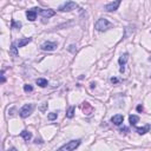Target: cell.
<instances>
[{
	"label": "cell",
	"instance_id": "obj_1",
	"mask_svg": "<svg viewBox=\"0 0 151 151\" xmlns=\"http://www.w3.org/2000/svg\"><path fill=\"white\" fill-rule=\"evenodd\" d=\"M111 27H112V24H111L108 19H105V18L98 19V20L96 21V24H95V28H96L98 32L108 31V30H110Z\"/></svg>",
	"mask_w": 151,
	"mask_h": 151
},
{
	"label": "cell",
	"instance_id": "obj_2",
	"mask_svg": "<svg viewBox=\"0 0 151 151\" xmlns=\"http://www.w3.org/2000/svg\"><path fill=\"white\" fill-rule=\"evenodd\" d=\"M80 145V139H73V140H70L67 142L65 145L60 146L59 150H66V151H72V150H76L78 146Z\"/></svg>",
	"mask_w": 151,
	"mask_h": 151
},
{
	"label": "cell",
	"instance_id": "obj_3",
	"mask_svg": "<svg viewBox=\"0 0 151 151\" xmlns=\"http://www.w3.org/2000/svg\"><path fill=\"white\" fill-rule=\"evenodd\" d=\"M33 110H34V105H33V104H25V105L20 109L19 115H20L21 118H27V117L33 112Z\"/></svg>",
	"mask_w": 151,
	"mask_h": 151
},
{
	"label": "cell",
	"instance_id": "obj_4",
	"mask_svg": "<svg viewBox=\"0 0 151 151\" xmlns=\"http://www.w3.org/2000/svg\"><path fill=\"white\" fill-rule=\"evenodd\" d=\"M76 9H78V5L76 4L74 1H67V3H65L63 5H60L58 7V11H60V12H70V11L76 10Z\"/></svg>",
	"mask_w": 151,
	"mask_h": 151
},
{
	"label": "cell",
	"instance_id": "obj_5",
	"mask_svg": "<svg viewBox=\"0 0 151 151\" xmlns=\"http://www.w3.org/2000/svg\"><path fill=\"white\" fill-rule=\"evenodd\" d=\"M57 43H54V41H45V43H43L41 44V46H40V48L43 50V51H48V52H51V51H54L56 48H57Z\"/></svg>",
	"mask_w": 151,
	"mask_h": 151
},
{
	"label": "cell",
	"instance_id": "obj_6",
	"mask_svg": "<svg viewBox=\"0 0 151 151\" xmlns=\"http://www.w3.org/2000/svg\"><path fill=\"white\" fill-rule=\"evenodd\" d=\"M120 1H122V0H115L113 3H110V4L105 5L104 10L106 12H115V11H117L118 7H119V5H120Z\"/></svg>",
	"mask_w": 151,
	"mask_h": 151
},
{
	"label": "cell",
	"instance_id": "obj_7",
	"mask_svg": "<svg viewBox=\"0 0 151 151\" xmlns=\"http://www.w3.org/2000/svg\"><path fill=\"white\" fill-rule=\"evenodd\" d=\"M39 13V7H34V9H31V10H27L26 11V17L30 21H34L37 19V14Z\"/></svg>",
	"mask_w": 151,
	"mask_h": 151
},
{
	"label": "cell",
	"instance_id": "obj_8",
	"mask_svg": "<svg viewBox=\"0 0 151 151\" xmlns=\"http://www.w3.org/2000/svg\"><path fill=\"white\" fill-rule=\"evenodd\" d=\"M39 14L44 18H51L56 14V12L51 9H46V10H43V9H39Z\"/></svg>",
	"mask_w": 151,
	"mask_h": 151
},
{
	"label": "cell",
	"instance_id": "obj_9",
	"mask_svg": "<svg viewBox=\"0 0 151 151\" xmlns=\"http://www.w3.org/2000/svg\"><path fill=\"white\" fill-rule=\"evenodd\" d=\"M111 122H112L115 125H120V124H123V122H124V117H123L122 115H116V116H113V117L111 118Z\"/></svg>",
	"mask_w": 151,
	"mask_h": 151
},
{
	"label": "cell",
	"instance_id": "obj_10",
	"mask_svg": "<svg viewBox=\"0 0 151 151\" xmlns=\"http://www.w3.org/2000/svg\"><path fill=\"white\" fill-rule=\"evenodd\" d=\"M150 129H151V125H150V124H146V125L143 126V127H136V132H137L138 135H145L146 132H149Z\"/></svg>",
	"mask_w": 151,
	"mask_h": 151
},
{
	"label": "cell",
	"instance_id": "obj_11",
	"mask_svg": "<svg viewBox=\"0 0 151 151\" xmlns=\"http://www.w3.org/2000/svg\"><path fill=\"white\" fill-rule=\"evenodd\" d=\"M20 136L24 138V140L28 142V140H31V138H32V132H30V131H27V130H23V131L20 132Z\"/></svg>",
	"mask_w": 151,
	"mask_h": 151
},
{
	"label": "cell",
	"instance_id": "obj_12",
	"mask_svg": "<svg viewBox=\"0 0 151 151\" xmlns=\"http://www.w3.org/2000/svg\"><path fill=\"white\" fill-rule=\"evenodd\" d=\"M32 41V38H24V39H20L18 43H17V46L18 47H24L25 45H27L28 43Z\"/></svg>",
	"mask_w": 151,
	"mask_h": 151
},
{
	"label": "cell",
	"instance_id": "obj_13",
	"mask_svg": "<svg viewBox=\"0 0 151 151\" xmlns=\"http://www.w3.org/2000/svg\"><path fill=\"white\" fill-rule=\"evenodd\" d=\"M127 59H129V54H127V53H124V54H122V56L119 57V59H118V63H119V65H120V66H124V65L126 64Z\"/></svg>",
	"mask_w": 151,
	"mask_h": 151
},
{
	"label": "cell",
	"instance_id": "obj_14",
	"mask_svg": "<svg viewBox=\"0 0 151 151\" xmlns=\"http://www.w3.org/2000/svg\"><path fill=\"white\" fill-rule=\"evenodd\" d=\"M36 83H37V85H39L40 88H46V86L48 85L47 79H44V78H38V79L36 80Z\"/></svg>",
	"mask_w": 151,
	"mask_h": 151
},
{
	"label": "cell",
	"instance_id": "obj_15",
	"mask_svg": "<svg viewBox=\"0 0 151 151\" xmlns=\"http://www.w3.org/2000/svg\"><path fill=\"white\" fill-rule=\"evenodd\" d=\"M129 122H130V124H131L132 126H136V124L139 122V117L136 116V115H131V116L129 117Z\"/></svg>",
	"mask_w": 151,
	"mask_h": 151
},
{
	"label": "cell",
	"instance_id": "obj_16",
	"mask_svg": "<svg viewBox=\"0 0 151 151\" xmlns=\"http://www.w3.org/2000/svg\"><path fill=\"white\" fill-rule=\"evenodd\" d=\"M83 111H84L86 115H91V112H92V106H91L89 103H84V104H83Z\"/></svg>",
	"mask_w": 151,
	"mask_h": 151
},
{
	"label": "cell",
	"instance_id": "obj_17",
	"mask_svg": "<svg viewBox=\"0 0 151 151\" xmlns=\"http://www.w3.org/2000/svg\"><path fill=\"white\" fill-rule=\"evenodd\" d=\"M18 48H19V47L17 46V44H16V43H13V44L11 45V53H12V56H13V57H18V51H17Z\"/></svg>",
	"mask_w": 151,
	"mask_h": 151
},
{
	"label": "cell",
	"instance_id": "obj_18",
	"mask_svg": "<svg viewBox=\"0 0 151 151\" xmlns=\"http://www.w3.org/2000/svg\"><path fill=\"white\" fill-rule=\"evenodd\" d=\"M74 110H76V108H74V106H71V108L67 110V112H66V117H67V118H73V116H74Z\"/></svg>",
	"mask_w": 151,
	"mask_h": 151
},
{
	"label": "cell",
	"instance_id": "obj_19",
	"mask_svg": "<svg viewBox=\"0 0 151 151\" xmlns=\"http://www.w3.org/2000/svg\"><path fill=\"white\" fill-rule=\"evenodd\" d=\"M23 26V24L20 21H16V20H12V28H20Z\"/></svg>",
	"mask_w": 151,
	"mask_h": 151
},
{
	"label": "cell",
	"instance_id": "obj_20",
	"mask_svg": "<svg viewBox=\"0 0 151 151\" xmlns=\"http://www.w3.org/2000/svg\"><path fill=\"white\" fill-rule=\"evenodd\" d=\"M57 117H58V113L57 112H51V113L47 115V118L50 120H54V119H57Z\"/></svg>",
	"mask_w": 151,
	"mask_h": 151
},
{
	"label": "cell",
	"instance_id": "obj_21",
	"mask_svg": "<svg viewBox=\"0 0 151 151\" xmlns=\"http://www.w3.org/2000/svg\"><path fill=\"white\" fill-rule=\"evenodd\" d=\"M24 91L25 92H32L33 91V86L30 85V84H25L24 85Z\"/></svg>",
	"mask_w": 151,
	"mask_h": 151
},
{
	"label": "cell",
	"instance_id": "obj_22",
	"mask_svg": "<svg viewBox=\"0 0 151 151\" xmlns=\"http://www.w3.org/2000/svg\"><path fill=\"white\" fill-rule=\"evenodd\" d=\"M120 132H122V133H123V132H124V133H127V132H129V129L124 126V127H122V129H120Z\"/></svg>",
	"mask_w": 151,
	"mask_h": 151
},
{
	"label": "cell",
	"instance_id": "obj_23",
	"mask_svg": "<svg viewBox=\"0 0 151 151\" xmlns=\"http://www.w3.org/2000/svg\"><path fill=\"white\" fill-rule=\"evenodd\" d=\"M4 74H5V71L3 70L1 71V83H5V76Z\"/></svg>",
	"mask_w": 151,
	"mask_h": 151
},
{
	"label": "cell",
	"instance_id": "obj_24",
	"mask_svg": "<svg viewBox=\"0 0 151 151\" xmlns=\"http://www.w3.org/2000/svg\"><path fill=\"white\" fill-rule=\"evenodd\" d=\"M137 111H138V112H143V111H144V108H143L142 105H138V106H137Z\"/></svg>",
	"mask_w": 151,
	"mask_h": 151
},
{
	"label": "cell",
	"instance_id": "obj_25",
	"mask_svg": "<svg viewBox=\"0 0 151 151\" xmlns=\"http://www.w3.org/2000/svg\"><path fill=\"white\" fill-rule=\"evenodd\" d=\"M111 83L117 84V83H118V79H117V78H111Z\"/></svg>",
	"mask_w": 151,
	"mask_h": 151
},
{
	"label": "cell",
	"instance_id": "obj_26",
	"mask_svg": "<svg viewBox=\"0 0 151 151\" xmlns=\"http://www.w3.org/2000/svg\"><path fill=\"white\" fill-rule=\"evenodd\" d=\"M73 47H74V45H71V46L68 47V51H71V52H74V48H73Z\"/></svg>",
	"mask_w": 151,
	"mask_h": 151
},
{
	"label": "cell",
	"instance_id": "obj_27",
	"mask_svg": "<svg viewBox=\"0 0 151 151\" xmlns=\"http://www.w3.org/2000/svg\"><path fill=\"white\" fill-rule=\"evenodd\" d=\"M34 143H36V144H38V143H43V142H41V139H38V138H37Z\"/></svg>",
	"mask_w": 151,
	"mask_h": 151
},
{
	"label": "cell",
	"instance_id": "obj_28",
	"mask_svg": "<svg viewBox=\"0 0 151 151\" xmlns=\"http://www.w3.org/2000/svg\"><path fill=\"white\" fill-rule=\"evenodd\" d=\"M150 60H151V58H150Z\"/></svg>",
	"mask_w": 151,
	"mask_h": 151
}]
</instances>
